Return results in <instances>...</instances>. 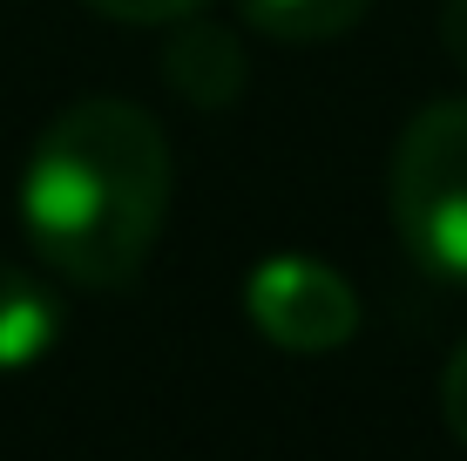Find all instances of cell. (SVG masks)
Instances as JSON below:
<instances>
[{"label": "cell", "mask_w": 467, "mask_h": 461, "mask_svg": "<svg viewBox=\"0 0 467 461\" xmlns=\"http://www.w3.org/2000/svg\"><path fill=\"white\" fill-rule=\"evenodd\" d=\"M170 136L122 95H82L35 136L21 170V231L47 272L116 292L150 265L170 217Z\"/></svg>", "instance_id": "1"}, {"label": "cell", "mask_w": 467, "mask_h": 461, "mask_svg": "<svg viewBox=\"0 0 467 461\" xmlns=\"http://www.w3.org/2000/svg\"><path fill=\"white\" fill-rule=\"evenodd\" d=\"M393 231L433 278L467 285V95L427 102L400 130L386 170Z\"/></svg>", "instance_id": "2"}, {"label": "cell", "mask_w": 467, "mask_h": 461, "mask_svg": "<svg viewBox=\"0 0 467 461\" xmlns=\"http://www.w3.org/2000/svg\"><path fill=\"white\" fill-rule=\"evenodd\" d=\"M244 320L278 353H339L359 332V292L339 265L312 251H271L244 272Z\"/></svg>", "instance_id": "3"}, {"label": "cell", "mask_w": 467, "mask_h": 461, "mask_svg": "<svg viewBox=\"0 0 467 461\" xmlns=\"http://www.w3.org/2000/svg\"><path fill=\"white\" fill-rule=\"evenodd\" d=\"M244 41L223 21H203V14H183L163 35V82L183 95L190 109H231L244 95Z\"/></svg>", "instance_id": "4"}, {"label": "cell", "mask_w": 467, "mask_h": 461, "mask_svg": "<svg viewBox=\"0 0 467 461\" xmlns=\"http://www.w3.org/2000/svg\"><path fill=\"white\" fill-rule=\"evenodd\" d=\"M61 340V299L35 272L0 258V373H27Z\"/></svg>", "instance_id": "5"}, {"label": "cell", "mask_w": 467, "mask_h": 461, "mask_svg": "<svg viewBox=\"0 0 467 461\" xmlns=\"http://www.w3.org/2000/svg\"><path fill=\"white\" fill-rule=\"evenodd\" d=\"M373 0H237L244 27H257L265 41L305 47V41H339L366 21Z\"/></svg>", "instance_id": "6"}, {"label": "cell", "mask_w": 467, "mask_h": 461, "mask_svg": "<svg viewBox=\"0 0 467 461\" xmlns=\"http://www.w3.org/2000/svg\"><path fill=\"white\" fill-rule=\"evenodd\" d=\"M82 7H95L102 21H122V27H170L183 14H197L203 0H82Z\"/></svg>", "instance_id": "7"}, {"label": "cell", "mask_w": 467, "mask_h": 461, "mask_svg": "<svg viewBox=\"0 0 467 461\" xmlns=\"http://www.w3.org/2000/svg\"><path fill=\"white\" fill-rule=\"evenodd\" d=\"M441 414H447V435L467 448V340L454 346V360L441 373Z\"/></svg>", "instance_id": "8"}, {"label": "cell", "mask_w": 467, "mask_h": 461, "mask_svg": "<svg viewBox=\"0 0 467 461\" xmlns=\"http://www.w3.org/2000/svg\"><path fill=\"white\" fill-rule=\"evenodd\" d=\"M441 47H447V61L467 75V0H441Z\"/></svg>", "instance_id": "9"}]
</instances>
